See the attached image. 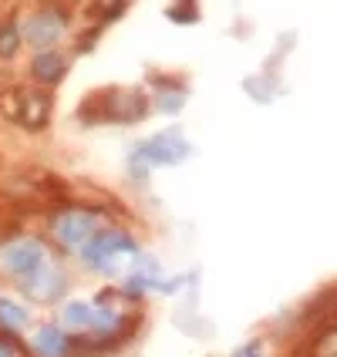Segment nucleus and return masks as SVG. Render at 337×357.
<instances>
[{
	"instance_id": "f257e3e1",
	"label": "nucleus",
	"mask_w": 337,
	"mask_h": 357,
	"mask_svg": "<svg viewBox=\"0 0 337 357\" xmlns=\"http://www.w3.org/2000/svg\"><path fill=\"white\" fill-rule=\"evenodd\" d=\"M135 246H132V239L119 233V229H105V233H95V236L88 239V246H84V259L91 263V266H112L115 257L121 253H132Z\"/></svg>"
},
{
	"instance_id": "f03ea898",
	"label": "nucleus",
	"mask_w": 337,
	"mask_h": 357,
	"mask_svg": "<svg viewBox=\"0 0 337 357\" xmlns=\"http://www.w3.org/2000/svg\"><path fill=\"white\" fill-rule=\"evenodd\" d=\"M0 263H3V270H10L14 277H27V273H34L38 266H44V246L34 243V239H17V243H10V246L0 250Z\"/></svg>"
},
{
	"instance_id": "7ed1b4c3",
	"label": "nucleus",
	"mask_w": 337,
	"mask_h": 357,
	"mask_svg": "<svg viewBox=\"0 0 337 357\" xmlns=\"http://www.w3.org/2000/svg\"><path fill=\"white\" fill-rule=\"evenodd\" d=\"M189 155V142L182 139L179 132H162L156 139H149L145 145H139V159L156 162V165H176Z\"/></svg>"
},
{
	"instance_id": "20e7f679",
	"label": "nucleus",
	"mask_w": 337,
	"mask_h": 357,
	"mask_svg": "<svg viewBox=\"0 0 337 357\" xmlns=\"http://www.w3.org/2000/svg\"><path fill=\"white\" fill-rule=\"evenodd\" d=\"M95 226H98V219L91 216V213H84V209H71V213H61L58 216L54 233H58L61 243H68V246H81V243H88V239L98 233Z\"/></svg>"
},
{
	"instance_id": "39448f33",
	"label": "nucleus",
	"mask_w": 337,
	"mask_h": 357,
	"mask_svg": "<svg viewBox=\"0 0 337 357\" xmlns=\"http://www.w3.org/2000/svg\"><path fill=\"white\" fill-rule=\"evenodd\" d=\"M61 31H64V20L58 14H38V17L27 20V27H24V40L27 44H34V47H51L54 40L61 38Z\"/></svg>"
},
{
	"instance_id": "423d86ee",
	"label": "nucleus",
	"mask_w": 337,
	"mask_h": 357,
	"mask_svg": "<svg viewBox=\"0 0 337 357\" xmlns=\"http://www.w3.org/2000/svg\"><path fill=\"white\" fill-rule=\"evenodd\" d=\"M20 280H24V290H27L31 297H38V300H51V297H58L61 294V273L58 270H51L47 263L38 266L34 273L20 277Z\"/></svg>"
},
{
	"instance_id": "0eeeda50",
	"label": "nucleus",
	"mask_w": 337,
	"mask_h": 357,
	"mask_svg": "<svg viewBox=\"0 0 337 357\" xmlns=\"http://www.w3.org/2000/svg\"><path fill=\"white\" fill-rule=\"evenodd\" d=\"M20 108H17V119L27 125V128H40L47 115H51V98L40 95V91H20Z\"/></svg>"
},
{
	"instance_id": "6e6552de",
	"label": "nucleus",
	"mask_w": 337,
	"mask_h": 357,
	"mask_svg": "<svg viewBox=\"0 0 337 357\" xmlns=\"http://www.w3.org/2000/svg\"><path fill=\"white\" fill-rule=\"evenodd\" d=\"M34 78L44 81V84H54V81L64 78V58L54 54V51H44L34 58Z\"/></svg>"
},
{
	"instance_id": "1a4fd4ad",
	"label": "nucleus",
	"mask_w": 337,
	"mask_h": 357,
	"mask_svg": "<svg viewBox=\"0 0 337 357\" xmlns=\"http://www.w3.org/2000/svg\"><path fill=\"white\" fill-rule=\"evenodd\" d=\"M34 347H38L40 357H61L68 344H64V334H61V331L44 327V331H38V337H34Z\"/></svg>"
},
{
	"instance_id": "9d476101",
	"label": "nucleus",
	"mask_w": 337,
	"mask_h": 357,
	"mask_svg": "<svg viewBox=\"0 0 337 357\" xmlns=\"http://www.w3.org/2000/svg\"><path fill=\"white\" fill-rule=\"evenodd\" d=\"M20 47V31L17 24H7V27H0V58H14Z\"/></svg>"
},
{
	"instance_id": "9b49d317",
	"label": "nucleus",
	"mask_w": 337,
	"mask_h": 357,
	"mask_svg": "<svg viewBox=\"0 0 337 357\" xmlns=\"http://www.w3.org/2000/svg\"><path fill=\"white\" fill-rule=\"evenodd\" d=\"M310 357H337V327L324 331V334L314 340V347H310Z\"/></svg>"
},
{
	"instance_id": "f8f14e48",
	"label": "nucleus",
	"mask_w": 337,
	"mask_h": 357,
	"mask_svg": "<svg viewBox=\"0 0 337 357\" xmlns=\"http://www.w3.org/2000/svg\"><path fill=\"white\" fill-rule=\"evenodd\" d=\"M64 320L71 324V327H88L95 314H91V307H84V303H71L68 310H64Z\"/></svg>"
},
{
	"instance_id": "ddd939ff",
	"label": "nucleus",
	"mask_w": 337,
	"mask_h": 357,
	"mask_svg": "<svg viewBox=\"0 0 337 357\" xmlns=\"http://www.w3.org/2000/svg\"><path fill=\"white\" fill-rule=\"evenodd\" d=\"M0 320H3V324H10V327H20V324L27 320V314L20 310L17 303H10V300H0Z\"/></svg>"
},
{
	"instance_id": "4468645a",
	"label": "nucleus",
	"mask_w": 337,
	"mask_h": 357,
	"mask_svg": "<svg viewBox=\"0 0 337 357\" xmlns=\"http://www.w3.org/2000/svg\"><path fill=\"white\" fill-rule=\"evenodd\" d=\"M260 354H263V347H260V344H246V347H243V351H237L233 357H260Z\"/></svg>"
},
{
	"instance_id": "2eb2a0df",
	"label": "nucleus",
	"mask_w": 337,
	"mask_h": 357,
	"mask_svg": "<svg viewBox=\"0 0 337 357\" xmlns=\"http://www.w3.org/2000/svg\"><path fill=\"white\" fill-rule=\"evenodd\" d=\"M0 357H7V351H0Z\"/></svg>"
}]
</instances>
